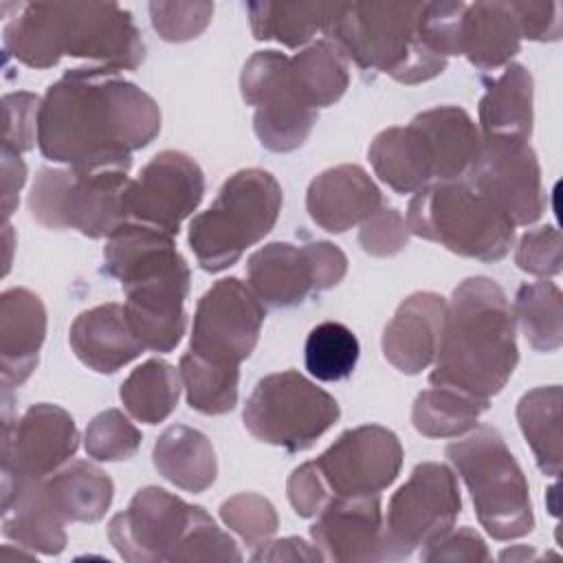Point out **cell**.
Masks as SVG:
<instances>
[{"instance_id":"ffe728a7","label":"cell","mask_w":563,"mask_h":563,"mask_svg":"<svg viewBox=\"0 0 563 563\" xmlns=\"http://www.w3.org/2000/svg\"><path fill=\"white\" fill-rule=\"evenodd\" d=\"M446 299L438 292L409 295L383 332V354L402 374H420L438 354Z\"/></svg>"},{"instance_id":"d4e9b609","label":"cell","mask_w":563,"mask_h":563,"mask_svg":"<svg viewBox=\"0 0 563 563\" xmlns=\"http://www.w3.org/2000/svg\"><path fill=\"white\" fill-rule=\"evenodd\" d=\"M75 356L99 374H114L145 350L125 306L101 303L81 312L68 332Z\"/></svg>"},{"instance_id":"f546056e","label":"cell","mask_w":563,"mask_h":563,"mask_svg":"<svg viewBox=\"0 0 563 563\" xmlns=\"http://www.w3.org/2000/svg\"><path fill=\"white\" fill-rule=\"evenodd\" d=\"M482 134L530 139L532 75L521 64H508L479 99Z\"/></svg>"},{"instance_id":"60d3db41","label":"cell","mask_w":563,"mask_h":563,"mask_svg":"<svg viewBox=\"0 0 563 563\" xmlns=\"http://www.w3.org/2000/svg\"><path fill=\"white\" fill-rule=\"evenodd\" d=\"M220 517L251 548L266 543L279 523L273 504L257 493L233 495L220 506Z\"/></svg>"},{"instance_id":"d590c367","label":"cell","mask_w":563,"mask_h":563,"mask_svg":"<svg viewBox=\"0 0 563 563\" xmlns=\"http://www.w3.org/2000/svg\"><path fill=\"white\" fill-rule=\"evenodd\" d=\"M486 409L488 400L446 387H431L416 396L411 422L424 438H457L475 429L477 418Z\"/></svg>"},{"instance_id":"7a4b0ae2","label":"cell","mask_w":563,"mask_h":563,"mask_svg":"<svg viewBox=\"0 0 563 563\" xmlns=\"http://www.w3.org/2000/svg\"><path fill=\"white\" fill-rule=\"evenodd\" d=\"M517 363L515 312L506 292L488 277L464 279L446 301L429 383L490 400L506 387Z\"/></svg>"},{"instance_id":"8992f818","label":"cell","mask_w":563,"mask_h":563,"mask_svg":"<svg viewBox=\"0 0 563 563\" xmlns=\"http://www.w3.org/2000/svg\"><path fill=\"white\" fill-rule=\"evenodd\" d=\"M282 187L273 174L251 167L224 180L213 205L189 224V246L207 273H220L257 244L277 222Z\"/></svg>"},{"instance_id":"4316f807","label":"cell","mask_w":563,"mask_h":563,"mask_svg":"<svg viewBox=\"0 0 563 563\" xmlns=\"http://www.w3.org/2000/svg\"><path fill=\"white\" fill-rule=\"evenodd\" d=\"M521 48V31L510 2H473L460 24V55L479 70L508 66Z\"/></svg>"},{"instance_id":"d6a6232c","label":"cell","mask_w":563,"mask_h":563,"mask_svg":"<svg viewBox=\"0 0 563 563\" xmlns=\"http://www.w3.org/2000/svg\"><path fill=\"white\" fill-rule=\"evenodd\" d=\"M517 420L543 475H561V387L530 389L517 405Z\"/></svg>"},{"instance_id":"ee69618b","label":"cell","mask_w":563,"mask_h":563,"mask_svg":"<svg viewBox=\"0 0 563 563\" xmlns=\"http://www.w3.org/2000/svg\"><path fill=\"white\" fill-rule=\"evenodd\" d=\"M409 229L398 209L380 205L365 222H361L358 242L365 253L389 257L407 246Z\"/></svg>"},{"instance_id":"d6986e66","label":"cell","mask_w":563,"mask_h":563,"mask_svg":"<svg viewBox=\"0 0 563 563\" xmlns=\"http://www.w3.org/2000/svg\"><path fill=\"white\" fill-rule=\"evenodd\" d=\"M310 537L323 561H387L378 495H336L317 515Z\"/></svg>"},{"instance_id":"74e56055","label":"cell","mask_w":563,"mask_h":563,"mask_svg":"<svg viewBox=\"0 0 563 563\" xmlns=\"http://www.w3.org/2000/svg\"><path fill=\"white\" fill-rule=\"evenodd\" d=\"M515 319L528 343L539 352H552L563 343V297L554 282L523 284L515 297Z\"/></svg>"},{"instance_id":"9a60e30c","label":"cell","mask_w":563,"mask_h":563,"mask_svg":"<svg viewBox=\"0 0 563 563\" xmlns=\"http://www.w3.org/2000/svg\"><path fill=\"white\" fill-rule=\"evenodd\" d=\"M200 512V506H191L165 488L147 486L136 490L130 506L110 519L108 537L130 563L176 561Z\"/></svg>"},{"instance_id":"f907efd6","label":"cell","mask_w":563,"mask_h":563,"mask_svg":"<svg viewBox=\"0 0 563 563\" xmlns=\"http://www.w3.org/2000/svg\"><path fill=\"white\" fill-rule=\"evenodd\" d=\"M253 561H323L317 545H308L303 539L286 537L279 541H266L257 552L251 554Z\"/></svg>"},{"instance_id":"5b68a950","label":"cell","mask_w":563,"mask_h":563,"mask_svg":"<svg viewBox=\"0 0 563 563\" xmlns=\"http://www.w3.org/2000/svg\"><path fill=\"white\" fill-rule=\"evenodd\" d=\"M422 7L424 2L339 4L323 37L365 77L385 73L407 86L422 84L446 68V59L420 37Z\"/></svg>"},{"instance_id":"603a6c76","label":"cell","mask_w":563,"mask_h":563,"mask_svg":"<svg viewBox=\"0 0 563 563\" xmlns=\"http://www.w3.org/2000/svg\"><path fill=\"white\" fill-rule=\"evenodd\" d=\"M66 523L46 479L2 486V534L20 548L59 554L66 548Z\"/></svg>"},{"instance_id":"c3c4849f","label":"cell","mask_w":563,"mask_h":563,"mask_svg":"<svg viewBox=\"0 0 563 563\" xmlns=\"http://www.w3.org/2000/svg\"><path fill=\"white\" fill-rule=\"evenodd\" d=\"M488 556L484 539L471 528H451L438 541L420 550L422 561H488Z\"/></svg>"},{"instance_id":"e575fe53","label":"cell","mask_w":563,"mask_h":563,"mask_svg":"<svg viewBox=\"0 0 563 563\" xmlns=\"http://www.w3.org/2000/svg\"><path fill=\"white\" fill-rule=\"evenodd\" d=\"M180 387L178 369L161 358H150L130 372L119 396L132 418L145 424H156L176 409Z\"/></svg>"},{"instance_id":"52a82bcc","label":"cell","mask_w":563,"mask_h":563,"mask_svg":"<svg viewBox=\"0 0 563 563\" xmlns=\"http://www.w3.org/2000/svg\"><path fill=\"white\" fill-rule=\"evenodd\" d=\"M446 457L464 479L482 528L510 541L534 528L530 488L521 466L493 427H475L446 446Z\"/></svg>"},{"instance_id":"f1b7e54d","label":"cell","mask_w":563,"mask_h":563,"mask_svg":"<svg viewBox=\"0 0 563 563\" xmlns=\"http://www.w3.org/2000/svg\"><path fill=\"white\" fill-rule=\"evenodd\" d=\"M152 457L156 471L167 482L189 493L207 490L218 475V462L211 442L205 433L185 424L165 429L154 444Z\"/></svg>"},{"instance_id":"681fc988","label":"cell","mask_w":563,"mask_h":563,"mask_svg":"<svg viewBox=\"0 0 563 563\" xmlns=\"http://www.w3.org/2000/svg\"><path fill=\"white\" fill-rule=\"evenodd\" d=\"M521 37L537 42H554L561 37L559 2H510Z\"/></svg>"},{"instance_id":"44dd1931","label":"cell","mask_w":563,"mask_h":563,"mask_svg":"<svg viewBox=\"0 0 563 563\" xmlns=\"http://www.w3.org/2000/svg\"><path fill=\"white\" fill-rule=\"evenodd\" d=\"M380 205V189L358 165L330 167L312 178L306 191L312 222L330 233H343L365 222Z\"/></svg>"},{"instance_id":"30bf717a","label":"cell","mask_w":563,"mask_h":563,"mask_svg":"<svg viewBox=\"0 0 563 563\" xmlns=\"http://www.w3.org/2000/svg\"><path fill=\"white\" fill-rule=\"evenodd\" d=\"M339 416L334 396L295 369L260 378L242 411L244 427L255 440L288 453L310 449Z\"/></svg>"},{"instance_id":"484cf974","label":"cell","mask_w":563,"mask_h":563,"mask_svg":"<svg viewBox=\"0 0 563 563\" xmlns=\"http://www.w3.org/2000/svg\"><path fill=\"white\" fill-rule=\"evenodd\" d=\"M367 156L376 176L396 194H416L438 180L433 147L413 121L376 134Z\"/></svg>"},{"instance_id":"e0dca14e","label":"cell","mask_w":563,"mask_h":563,"mask_svg":"<svg viewBox=\"0 0 563 563\" xmlns=\"http://www.w3.org/2000/svg\"><path fill=\"white\" fill-rule=\"evenodd\" d=\"M314 464L332 497L378 495L398 477L402 446L394 431L380 424H361L343 431Z\"/></svg>"},{"instance_id":"2e32d148","label":"cell","mask_w":563,"mask_h":563,"mask_svg":"<svg viewBox=\"0 0 563 563\" xmlns=\"http://www.w3.org/2000/svg\"><path fill=\"white\" fill-rule=\"evenodd\" d=\"M77 446V424L57 405H31L15 424L4 413L2 486L46 479L75 455Z\"/></svg>"},{"instance_id":"ac0fdd59","label":"cell","mask_w":563,"mask_h":563,"mask_svg":"<svg viewBox=\"0 0 563 563\" xmlns=\"http://www.w3.org/2000/svg\"><path fill=\"white\" fill-rule=\"evenodd\" d=\"M202 194L205 174L200 165L183 152L165 150L130 183L128 216L134 222L176 235L183 220L200 205Z\"/></svg>"},{"instance_id":"3957f363","label":"cell","mask_w":563,"mask_h":563,"mask_svg":"<svg viewBox=\"0 0 563 563\" xmlns=\"http://www.w3.org/2000/svg\"><path fill=\"white\" fill-rule=\"evenodd\" d=\"M9 57L31 68H51L62 57H81L110 70H134L145 44L130 11L114 2L22 4L4 31Z\"/></svg>"},{"instance_id":"7dc6e473","label":"cell","mask_w":563,"mask_h":563,"mask_svg":"<svg viewBox=\"0 0 563 563\" xmlns=\"http://www.w3.org/2000/svg\"><path fill=\"white\" fill-rule=\"evenodd\" d=\"M288 499L299 517H317L332 499L314 462H306L288 477Z\"/></svg>"},{"instance_id":"277c9868","label":"cell","mask_w":563,"mask_h":563,"mask_svg":"<svg viewBox=\"0 0 563 563\" xmlns=\"http://www.w3.org/2000/svg\"><path fill=\"white\" fill-rule=\"evenodd\" d=\"M103 273L119 279L128 319L145 350L172 352L187 328L189 292V266L174 235L134 220L123 222L106 242Z\"/></svg>"},{"instance_id":"7402d4cb","label":"cell","mask_w":563,"mask_h":563,"mask_svg":"<svg viewBox=\"0 0 563 563\" xmlns=\"http://www.w3.org/2000/svg\"><path fill=\"white\" fill-rule=\"evenodd\" d=\"M46 336V308L29 288H9L0 297L2 387H20L37 365Z\"/></svg>"},{"instance_id":"1f68e13d","label":"cell","mask_w":563,"mask_h":563,"mask_svg":"<svg viewBox=\"0 0 563 563\" xmlns=\"http://www.w3.org/2000/svg\"><path fill=\"white\" fill-rule=\"evenodd\" d=\"M46 486L66 521L95 523L112 504L114 484L95 464L77 460L46 477Z\"/></svg>"},{"instance_id":"4dcf8cb0","label":"cell","mask_w":563,"mask_h":563,"mask_svg":"<svg viewBox=\"0 0 563 563\" xmlns=\"http://www.w3.org/2000/svg\"><path fill=\"white\" fill-rule=\"evenodd\" d=\"M339 2H249V20L255 40H275L288 48L303 46L323 33Z\"/></svg>"},{"instance_id":"5bb4252c","label":"cell","mask_w":563,"mask_h":563,"mask_svg":"<svg viewBox=\"0 0 563 563\" xmlns=\"http://www.w3.org/2000/svg\"><path fill=\"white\" fill-rule=\"evenodd\" d=\"M264 317V303L251 286L238 277H222L198 299L189 352L240 367L257 345Z\"/></svg>"},{"instance_id":"7bdbcfd3","label":"cell","mask_w":563,"mask_h":563,"mask_svg":"<svg viewBox=\"0 0 563 563\" xmlns=\"http://www.w3.org/2000/svg\"><path fill=\"white\" fill-rule=\"evenodd\" d=\"M561 235L559 229L545 224L526 231L515 251V264L530 275L552 277L561 273Z\"/></svg>"},{"instance_id":"b9f144b4","label":"cell","mask_w":563,"mask_h":563,"mask_svg":"<svg viewBox=\"0 0 563 563\" xmlns=\"http://www.w3.org/2000/svg\"><path fill=\"white\" fill-rule=\"evenodd\" d=\"M211 15V2H150L152 26L165 42L198 37L209 26Z\"/></svg>"},{"instance_id":"cb8c5ba5","label":"cell","mask_w":563,"mask_h":563,"mask_svg":"<svg viewBox=\"0 0 563 563\" xmlns=\"http://www.w3.org/2000/svg\"><path fill=\"white\" fill-rule=\"evenodd\" d=\"M249 286L271 308H290L319 290L310 244L271 242L246 264Z\"/></svg>"},{"instance_id":"4fadbf2b","label":"cell","mask_w":563,"mask_h":563,"mask_svg":"<svg viewBox=\"0 0 563 563\" xmlns=\"http://www.w3.org/2000/svg\"><path fill=\"white\" fill-rule=\"evenodd\" d=\"M464 178L515 227L537 222L545 209L541 167L526 139L482 134L479 152Z\"/></svg>"},{"instance_id":"6da1fadb","label":"cell","mask_w":563,"mask_h":563,"mask_svg":"<svg viewBox=\"0 0 563 563\" xmlns=\"http://www.w3.org/2000/svg\"><path fill=\"white\" fill-rule=\"evenodd\" d=\"M161 132L158 103L119 70L79 66L48 86L37 114L40 152L66 167L121 169Z\"/></svg>"},{"instance_id":"7c38bea8","label":"cell","mask_w":563,"mask_h":563,"mask_svg":"<svg viewBox=\"0 0 563 563\" xmlns=\"http://www.w3.org/2000/svg\"><path fill=\"white\" fill-rule=\"evenodd\" d=\"M240 90L246 106L255 108L253 130L271 152H292L310 136L319 110L301 97L290 57L279 51H257L240 75Z\"/></svg>"},{"instance_id":"816d5d0a","label":"cell","mask_w":563,"mask_h":563,"mask_svg":"<svg viewBox=\"0 0 563 563\" xmlns=\"http://www.w3.org/2000/svg\"><path fill=\"white\" fill-rule=\"evenodd\" d=\"M26 180V165L20 158V152L2 145V213L4 220L13 213L18 205V191Z\"/></svg>"},{"instance_id":"bcb514c9","label":"cell","mask_w":563,"mask_h":563,"mask_svg":"<svg viewBox=\"0 0 563 563\" xmlns=\"http://www.w3.org/2000/svg\"><path fill=\"white\" fill-rule=\"evenodd\" d=\"M40 103L31 92H11L4 95L2 108H4V134L2 145L15 152H26L37 141V114Z\"/></svg>"},{"instance_id":"f6af8a7d","label":"cell","mask_w":563,"mask_h":563,"mask_svg":"<svg viewBox=\"0 0 563 563\" xmlns=\"http://www.w3.org/2000/svg\"><path fill=\"white\" fill-rule=\"evenodd\" d=\"M240 559L242 554L233 537L220 530L205 508L198 515L189 537L185 539L176 556V561H240Z\"/></svg>"},{"instance_id":"ab89813d","label":"cell","mask_w":563,"mask_h":563,"mask_svg":"<svg viewBox=\"0 0 563 563\" xmlns=\"http://www.w3.org/2000/svg\"><path fill=\"white\" fill-rule=\"evenodd\" d=\"M86 453L99 462L132 457L141 446V431L119 411L108 409L92 418L86 429Z\"/></svg>"},{"instance_id":"8fae6325","label":"cell","mask_w":563,"mask_h":563,"mask_svg":"<svg viewBox=\"0 0 563 563\" xmlns=\"http://www.w3.org/2000/svg\"><path fill=\"white\" fill-rule=\"evenodd\" d=\"M462 508L460 488L446 464L422 462L391 495L383 517L385 559L398 561L446 534Z\"/></svg>"},{"instance_id":"f5cc1de1","label":"cell","mask_w":563,"mask_h":563,"mask_svg":"<svg viewBox=\"0 0 563 563\" xmlns=\"http://www.w3.org/2000/svg\"><path fill=\"white\" fill-rule=\"evenodd\" d=\"M532 556H534V552H532L530 548H523V545H517L515 550H504V552L499 554L501 561H506V559L517 561V559H532Z\"/></svg>"},{"instance_id":"9c48e42d","label":"cell","mask_w":563,"mask_h":563,"mask_svg":"<svg viewBox=\"0 0 563 563\" xmlns=\"http://www.w3.org/2000/svg\"><path fill=\"white\" fill-rule=\"evenodd\" d=\"M132 178L121 169L44 167L29 194L31 216L46 229H75L88 238H110L128 216Z\"/></svg>"},{"instance_id":"ba28073f","label":"cell","mask_w":563,"mask_h":563,"mask_svg":"<svg viewBox=\"0 0 563 563\" xmlns=\"http://www.w3.org/2000/svg\"><path fill=\"white\" fill-rule=\"evenodd\" d=\"M405 222L409 233L482 262L506 257L515 242V224L466 178L416 191Z\"/></svg>"},{"instance_id":"f35d334b","label":"cell","mask_w":563,"mask_h":563,"mask_svg":"<svg viewBox=\"0 0 563 563\" xmlns=\"http://www.w3.org/2000/svg\"><path fill=\"white\" fill-rule=\"evenodd\" d=\"M358 352V339L347 325L339 321H323L314 325L306 339V369L323 383L343 380L354 372Z\"/></svg>"},{"instance_id":"8d00e7d4","label":"cell","mask_w":563,"mask_h":563,"mask_svg":"<svg viewBox=\"0 0 563 563\" xmlns=\"http://www.w3.org/2000/svg\"><path fill=\"white\" fill-rule=\"evenodd\" d=\"M178 374L191 409L205 416H220L238 405V365L211 363L194 352H187L180 356Z\"/></svg>"},{"instance_id":"83f0119b","label":"cell","mask_w":563,"mask_h":563,"mask_svg":"<svg viewBox=\"0 0 563 563\" xmlns=\"http://www.w3.org/2000/svg\"><path fill=\"white\" fill-rule=\"evenodd\" d=\"M411 121L427 134L433 147L438 167L435 183L464 178L482 143V134L468 112L457 106H438L416 114Z\"/></svg>"},{"instance_id":"836d02e7","label":"cell","mask_w":563,"mask_h":563,"mask_svg":"<svg viewBox=\"0 0 563 563\" xmlns=\"http://www.w3.org/2000/svg\"><path fill=\"white\" fill-rule=\"evenodd\" d=\"M290 68L301 97L314 110L339 101L350 86V62L325 37L290 57Z\"/></svg>"}]
</instances>
